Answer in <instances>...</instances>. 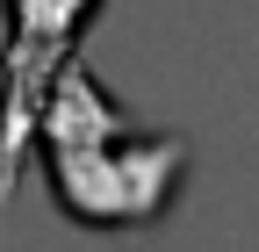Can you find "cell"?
I'll list each match as a JSON object with an SVG mask.
<instances>
[{
    "instance_id": "obj_1",
    "label": "cell",
    "mask_w": 259,
    "mask_h": 252,
    "mask_svg": "<svg viewBox=\"0 0 259 252\" xmlns=\"http://www.w3.org/2000/svg\"><path fill=\"white\" fill-rule=\"evenodd\" d=\"M29 166L44 173L51 209L65 224L101 231V238H137L180 209V187L194 173V137L137 122L101 87V72L79 58L58 72L36 115V159Z\"/></svg>"
},
{
    "instance_id": "obj_2",
    "label": "cell",
    "mask_w": 259,
    "mask_h": 252,
    "mask_svg": "<svg viewBox=\"0 0 259 252\" xmlns=\"http://www.w3.org/2000/svg\"><path fill=\"white\" fill-rule=\"evenodd\" d=\"M108 0H0V209L36 159V115Z\"/></svg>"
}]
</instances>
